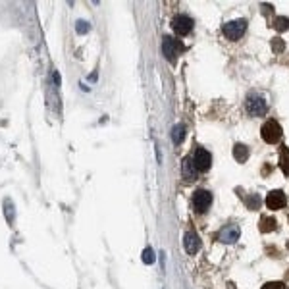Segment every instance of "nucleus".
<instances>
[{
    "mask_svg": "<svg viewBox=\"0 0 289 289\" xmlns=\"http://www.w3.org/2000/svg\"><path fill=\"white\" fill-rule=\"evenodd\" d=\"M193 20L189 18V16H183V14H179V16H176L174 20H172V29L176 31V35H179V37H185V35H189L191 31H193Z\"/></svg>",
    "mask_w": 289,
    "mask_h": 289,
    "instance_id": "nucleus-7",
    "label": "nucleus"
},
{
    "mask_svg": "<svg viewBox=\"0 0 289 289\" xmlns=\"http://www.w3.org/2000/svg\"><path fill=\"white\" fill-rule=\"evenodd\" d=\"M233 156H235L237 162H245V160L249 158V149H247V145L237 143V145L233 147Z\"/></svg>",
    "mask_w": 289,
    "mask_h": 289,
    "instance_id": "nucleus-12",
    "label": "nucleus"
},
{
    "mask_svg": "<svg viewBox=\"0 0 289 289\" xmlns=\"http://www.w3.org/2000/svg\"><path fill=\"white\" fill-rule=\"evenodd\" d=\"M239 233H241V229H239L237 224H227V226L220 231V241H222V243H235L239 239Z\"/></svg>",
    "mask_w": 289,
    "mask_h": 289,
    "instance_id": "nucleus-10",
    "label": "nucleus"
},
{
    "mask_svg": "<svg viewBox=\"0 0 289 289\" xmlns=\"http://www.w3.org/2000/svg\"><path fill=\"white\" fill-rule=\"evenodd\" d=\"M285 202H287V197H285V193L283 191H270L268 193V197H266V206L270 208V210H281L283 206H285Z\"/></svg>",
    "mask_w": 289,
    "mask_h": 289,
    "instance_id": "nucleus-8",
    "label": "nucleus"
},
{
    "mask_svg": "<svg viewBox=\"0 0 289 289\" xmlns=\"http://www.w3.org/2000/svg\"><path fill=\"white\" fill-rule=\"evenodd\" d=\"M283 47H285V45H283V41H281V39H274V41H272V49H274L276 54H279V52L283 51Z\"/></svg>",
    "mask_w": 289,
    "mask_h": 289,
    "instance_id": "nucleus-18",
    "label": "nucleus"
},
{
    "mask_svg": "<svg viewBox=\"0 0 289 289\" xmlns=\"http://www.w3.org/2000/svg\"><path fill=\"white\" fill-rule=\"evenodd\" d=\"M247 20L245 18H239V20H233V22H227L222 26V33H224V37L229 39V41H239V39L245 35V31H247Z\"/></svg>",
    "mask_w": 289,
    "mask_h": 289,
    "instance_id": "nucleus-1",
    "label": "nucleus"
},
{
    "mask_svg": "<svg viewBox=\"0 0 289 289\" xmlns=\"http://www.w3.org/2000/svg\"><path fill=\"white\" fill-rule=\"evenodd\" d=\"M247 201V206L251 208V210H256L258 206H260V199L256 197V195H252V197H249V199H245Z\"/></svg>",
    "mask_w": 289,
    "mask_h": 289,
    "instance_id": "nucleus-17",
    "label": "nucleus"
},
{
    "mask_svg": "<svg viewBox=\"0 0 289 289\" xmlns=\"http://www.w3.org/2000/svg\"><path fill=\"white\" fill-rule=\"evenodd\" d=\"M281 133H283V131H281V126H279L277 122H274V120H268L262 126V129H260L262 139L266 143H270V145L277 143V141L281 139Z\"/></svg>",
    "mask_w": 289,
    "mask_h": 289,
    "instance_id": "nucleus-6",
    "label": "nucleus"
},
{
    "mask_svg": "<svg viewBox=\"0 0 289 289\" xmlns=\"http://www.w3.org/2000/svg\"><path fill=\"white\" fill-rule=\"evenodd\" d=\"M183 135H185V127H183V126H176V127H174V143H176V145H181V141H183Z\"/></svg>",
    "mask_w": 289,
    "mask_h": 289,
    "instance_id": "nucleus-16",
    "label": "nucleus"
},
{
    "mask_svg": "<svg viewBox=\"0 0 289 289\" xmlns=\"http://www.w3.org/2000/svg\"><path fill=\"white\" fill-rule=\"evenodd\" d=\"M143 260H145L147 264L154 262V252H152V249H147V251H145V256H143Z\"/></svg>",
    "mask_w": 289,
    "mask_h": 289,
    "instance_id": "nucleus-20",
    "label": "nucleus"
},
{
    "mask_svg": "<svg viewBox=\"0 0 289 289\" xmlns=\"http://www.w3.org/2000/svg\"><path fill=\"white\" fill-rule=\"evenodd\" d=\"M245 108L252 118H258V116H264L268 112V104L260 95H249V99L245 102Z\"/></svg>",
    "mask_w": 289,
    "mask_h": 289,
    "instance_id": "nucleus-4",
    "label": "nucleus"
},
{
    "mask_svg": "<svg viewBox=\"0 0 289 289\" xmlns=\"http://www.w3.org/2000/svg\"><path fill=\"white\" fill-rule=\"evenodd\" d=\"M279 166L283 170V174L289 176V149H281V154H279Z\"/></svg>",
    "mask_w": 289,
    "mask_h": 289,
    "instance_id": "nucleus-14",
    "label": "nucleus"
},
{
    "mask_svg": "<svg viewBox=\"0 0 289 289\" xmlns=\"http://www.w3.org/2000/svg\"><path fill=\"white\" fill-rule=\"evenodd\" d=\"M191 164H193V168L197 172H208L210 166H212V156H210V152L206 151V149L197 147L193 151V154H191Z\"/></svg>",
    "mask_w": 289,
    "mask_h": 289,
    "instance_id": "nucleus-2",
    "label": "nucleus"
},
{
    "mask_svg": "<svg viewBox=\"0 0 289 289\" xmlns=\"http://www.w3.org/2000/svg\"><path fill=\"white\" fill-rule=\"evenodd\" d=\"M274 29L276 31H287L289 29V18H283V16H277V18H274Z\"/></svg>",
    "mask_w": 289,
    "mask_h": 289,
    "instance_id": "nucleus-13",
    "label": "nucleus"
},
{
    "mask_svg": "<svg viewBox=\"0 0 289 289\" xmlns=\"http://www.w3.org/2000/svg\"><path fill=\"white\" fill-rule=\"evenodd\" d=\"M183 245H185V251L189 254H197L201 251V237L195 231H187L185 237H183Z\"/></svg>",
    "mask_w": 289,
    "mask_h": 289,
    "instance_id": "nucleus-9",
    "label": "nucleus"
},
{
    "mask_svg": "<svg viewBox=\"0 0 289 289\" xmlns=\"http://www.w3.org/2000/svg\"><path fill=\"white\" fill-rule=\"evenodd\" d=\"M262 289H285V285L281 281H268L266 285H262Z\"/></svg>",
    "mask_w": 289,
    "mask_h": 289,
    "instance_id": "nucleus-19",
    "label": "nucleus"
},
{
    "mask_svg": "<svg viewBox=\"0 0 289 289\" xmlns=\"http://www.w3.org/2000/svg\"><path fill=\"white\" fill-rule=\"evenodd\" d=\"M210 204H212V193H210V191L197 189V191L193 193V208H195V212L204 214L210 208Z\"/></svg>",
    "mask_w": 289,
    "mask_h": 289,
    "instance_id": "nucleus-3",
    "label": "nucleus"
},
{
    "mask_svg": "<svg viewBox=\"0 0 289 289\" xmlns=\"http://www.w3.org/2000/svg\"><path fill=\"white\" fill-rule=\"evenodd\" d=\"M276 218H262V222H260V231L264 233H268V231H272V229H276Z\"/></svg>",
    "mask_w": 289,
    "mask_h": 289,
    "instance_id": "nucleus-15",
    "label": "nucleus"
},
{
    "mask_svg": "<svg viewBox=\"0 0 289 289\" xmlns=\"http://www.w3.org/2000/svg\"><path fill=\"white\" fill-rule=\"evenodd\" d=\"M181 174H183V177H185V181H193V179L197 177V170L193 168L191 158H185V160L181 162Z\"/></svg>",
    "mask_w": 289,
    "mask_h": 289,
    "instance_id": "nucleus-11",
    "label": "nucleus"
},
{
    "mask_svg": "<svg viewBox=\"0 0 289 289\" xmlns=\"http://www.w3.org/2000/svg\"><path fill=\"white\" fill-rule=\"evenodd\" d=\"M179 51H183V45H181V41H177V39L170 37V35H166L162 41V52L164 56L170 60V62L174 64L177 60V54Z\"/></svg>",
    "mask_w": 289,
    "mask_h": 289,
    "instance_id": "nucleus-5",
    "label": "nucleus"
}]
</instances>
